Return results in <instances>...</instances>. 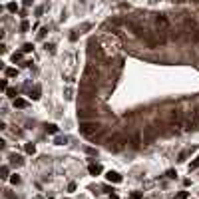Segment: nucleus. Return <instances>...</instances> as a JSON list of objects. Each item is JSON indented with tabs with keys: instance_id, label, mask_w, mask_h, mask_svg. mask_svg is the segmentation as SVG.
Returning <instances> with one entry per match:
<instances>
[{
	"instance_id": "nucleus-9",
	"label": "nucleus",
	"mask_w": 199,
	"mask_h": 199,
	"mask_svg": "<svg viewBox=\"0 0 199 199\" xmlns=\"http://www.w3.org/2000/svg\"><path fill=\"white\" fill-rule=\"evenodd\" d=\"M10 163H12V165H16V167H20L24 161H22V157H20V155L14 153V155H10Z\"/></svg>"
},
{
	"instance_id": "nucleus-20",
	"label": "nucleus",
	"mask_w": 199,
	"mask_h": 199,
	"mask_svg": "<svg viewBox=\"0 0 199 199\" xmlns=\"http://www.w3.org/2000/svg\"><path fill=\"white\" fill-rule=\"evenodd\" d=\"M187 195H189L187 191H181V193H177V195H175V199H187Z\"/></svg>"
},
{
	"instance_id": "nucleus-4",
	"label": "nucleus",
	"mask_w": 199,
	"mask_h": 199,
	"mask_svg": "<svg viewBox=\"0 0 199 199\" xmlns=\"http://www.w3.org/2000/svg\"><path fill=\"white\" fill-rule=\"evenodd\" d=\"M84 80H86L88 84L98 82V70H96L94 66H88V68H86V72H84Z\"/></svg>"
},
{
	"instance_id": "nucleus-16",
	"label": "nucleus",
	"mask_w": 199,
	"mask_h": 199,
	"mask_svg": "<svg viewBox=\"0 0 199 199\" xmlns=\"http://www.w3.org/2000/svg\"><path fill=\"white\" fill-rule=\"evenodd\" d=\"M56 143H58V145H66V143H68V137H66V135H64V137H62V135H58V137H56Z\"/></svg>"
},
{
	"instance_id": "nucleus-27",
	"label": "nucleus",
	"mask_w": 199,
	"mask_h": 199,
	"mask_svg": "<svg viewBox=\"0 0 199 199\" xmlns=\"http://www.w3.org/2000/svg\"><path fill=\"white\" fill-rule=\"evenodd\" d=\"M175 175H177V173L173 171V169H169V171H167V177H171V179H173V177H175Z\"/></svg>"
},
{
	"instance_id": "nucleus-3",
	"label": "nucleus",
	"mask_w": 199,
	"mask_h": 199,
	"mask_svg": "<svg viewBox=\"0 0 199 199\" xmlns=\"http://www.w3.org/2000/svg\"><path fill=\"white\" fill-rule=\"evenodd\" d=\"M155 30L157 32H169V20H167V16H163V14H157L155 16Z\"/></svg>"
},
{
	"instance_id": "nucleus-15",
	"label": "nucleus",
	"mask_w": 199,
	"mask_h": 199,
	"mask_svg": "<svg viewBox=\"0 0 199 199\" xmlns=\"http://www.w3.org/2000/svg\"><path fill=\"white\" fill-rule=\"evenodd\" d=\"M191 40H193V44H199V26L193 30V34H191Z\"/></svg>"
},
{
	"instance_id": "nucleus-12",
	"label": "nucleus",
	"mask_w": 199,
	"mask_h": 199,
	"mask_svg": "<svg viewBox=\"0 0 199 199\" xmlns=\"http://www.w3.org/2000/svg\"><path fill=\"white\" fill-rule=\"evenodd\" d=\"M46 132L56 135V133H58V125H54V124H48V125H46Z\"/></svg>"
},
{
	"instance_id": "nucleus-8",
	"label": "nucleus",
	"mask_w": 199,
	"mask_h": 199,
	"mask_svg": "<svg viewBox=\"0 0 199 199\" xmlns=\"http://www.w3.org/2000/svg\"><path fill=\"white\" fill-rule=\"evenodd\" d=\"M88 171H90L92 175H100L101 173V165L100 163H90V165H88Z\"/></svg>"
},
{
	"instance_id": "nucleus-1",
	"label": "nucleus",
	"mask_w": 199,
	"mask_h": 199,
	"mask_svg": "<svg viewBox=\"0 0 199 199\" xmlns=\"http://www.w3.org/2000/svg\"><path fill=\"white\" fill-rule=\"evenodd\" d=\"M125 143H128V137H125V135H112V137H108V141H105V149L117 153V151L124 149Z\"/></svg>"
},
{
	"instance_id": "nucleus-18",
	"label": "nucleus",
	"mask_w": 199,
	"mask_h": 199,
	"mask_svg": "<svg viewBox=\"0 0 199 199\" xmlns=\"http://www.w3.org/2000/svg\"><path fill=\"white\" fill-rule=\"evenodd\" d=\"M189 169H199V157H197V159H193V161L189 163Z\"/></svg>"
},
{
	"instance_id": "nucleus-11",
	"label": "nucleus",
	"mask_w": 199,
	"mask_h": 199,
	"mask_svg": "<svg viewBox=\"0 0 199 199\" xmlns=\"http://www.w3.org/2000/svg\"><path fill=\"white\" fill-rule=\"evenodd\" d=\"M6 10L8 12H18V4H16V2H8L6 4Z\"/></svg>"
},
{
	"instance_id": "nucleus-24",
	"label": "nucleus",
	"mask_w": 199,
	"mask_h": 199,
	"mask_svg": "<svg viewBox=\"0 0 199 199\" xmlns=\"http://www.w3.org/2000/svg\"><path fill=\"white\" fill-rule=\"evenodd\" d=\"M32 100H40V90H34V94H32Z\"/></svg>"
},
{
	"instance_id": "nucleus-21",
	"label": "nucleus",
	"mask_w": 199,
	"mask_h": 199,
	"mask_svg": "<svg viewBox=\"0 0 199 199\" xmlns=\"http://www.w3.org/2000/svg\"><path fill=\"white\" fill-rule=\"evenodd\" d=\"M28 28H30V24H28V22H26V20H24V22H22V24H20V30H22V32H26V30H28Z\"/></svg>"
},
{
	"instance_id": "nucleus-19",
	"label": "nucleus",
	"mask_w": 199,
	"mask_h": 199,
	"mask_svg": "<svg viewBox=\"0 0 199 199\" xmlns=\"http://www.w3.org/2000/svg\"><path fill=\"white\" fill-rule=\"evenodd\" d=\"M6 96H10V98H16V90H14V88H8V90H6Z\"/></svg>"
},
{
	"instance_id": "nucleus-7",
	"label": "nucleus",
	"mask_w": 199,
	"mask_h": 199,
	"mask_svg": "<svg viewBox=\"0 0 199 199\" xmlns=\"http://www.w3.org/2000/svg\"><path fill=\"white\" fill-rule=\"evenodd\" d=\"M78 116L82 117V121H84V117H88V116H96V112L92 108H82V109H78Z\"/></svg>"
},
{
	"instance_id": "nucleus-25",
	"label": "nucleus",
	"mask_w": 199,
	"mask_h": 199,
	"mask_svg": "<svg viewBox=\"0 0 199 199\" xmlns=\"http://www.w3.org/2000/svg\"><path fill=\"white\" fill-rule=\"evenodd\" d=\"M10 181L16 185V183H20V177H18V175H12V177H10Z\"/></svg>"
},
{
	"instance_id": "nucleus-10",
	"label": "nucleus",
	"mask_w": 199,
	"mask_h": 199,
	"mask_svg": "<svg viewBox=\"0 0 199 199\" xmlns=\"http://www.w3.org/2000/svg\"><path fill=\"white\" fill-rule=\"evenodd\" d=\"M26 105H28V101L24 100V98H14V108H20V109H22V108H26Z\"/></svg>"
},
{
	"instance_id": "nucleus-5",
	"label": "nucleus",
	"mask_w": 199,
	"mask_h": 199,
	"mask_svg": "<svg viewBox=\"0 0 199 199\" xmlns=\"http://www.w3.org/2000/svg\"><path fill=\"white\" fill-rule=\"evenodd\" d=\"M129 143H132L135 149H137V147L143 143V135L139 133V132H133V133H132V139H129Z\"/></svg>"
},
{
	"instance_id": "nucleus-23",
	"label": "nucleus",
	"mask_w": 199,
	"mask_h": 199,
	"mask_svg": "<svg viewBox=\"0 0 199 199\" xmlns=\"http://www.w3.org/2000/svg\"><path fill=\"white\" fill-rule=\"evenodd\" d=\"M20 58H22V54H20V52H16V54H12V60H14V62H18V60H20Z\"/></svg>"
},
{
	"instance_id": "nucleus-13",
	"label": "nucleus",
	"mask_w": 199,
	"mask_h": 199,
	"mask_svg": "<svg viewBox=\"0 0 199 199\" xmlns=\"http://www.w3.org/2000/svg\"><path fill=\"white\" fill-rule=\"evenodd\" d=\"M6 76L8 78H14V76H18V70L16 68H6Z\"/></svg>"
},
{
	"instance_id": "nucleus-26",
	"label": "nucleus",
	"mask_w": 199,
	"mask_h": 199,
	"mask_svg": "<svg viewBox=\"0 0 199 199\" xmlns=\"http://www.w3.org/2000/svg\"><path fill=\"white\" fill-rule=\"evenodd\" d=\"M132 199H141V193H139V191H133L132 193Z\"/></svg>"
},
{
	"instance_id": "nucleus-14",
	"label": "nucleus",
	"mask_w": 199,
	"mask_h": 199,
	"mask_svg": "<svg viewBox=\"0 0 199 199\" xmlns=\"http://www.w3.org/2000/svg\"><path fill=\"white\" fill-rule=\"evenodd\" d=\"M24 149H26V153H36V145H34V143H26Z\"/></svg>"
},
{
	"instance_id": "nucleus-28",
	"label": "nucleus",
	"mask_w": 199,
	"mask_h": 199,
	"mask_svg": "<svg viewBox=\"0 0 199 199\" xmlns=\"http://www.w3.org/2000/svg\"><path fill=\"white\" fill-rule=\"evenodd\" d=\"M109 199H120V197H117V195H112V197H109Z\"/></svg>"
},
{
	"instance_id": "nucleus-2",
	"label": "nucleus",
	"mask_w": 199,
	"mask_h": 199,
	"mask_svg": "<svg viewBox=\"0 0 199 199\" xmlns=\"http://www.w3.org/2000/svg\"><path fill=\"white\" fill-rule=\"evenodd\" d=\"M100 129H101L100 121H82L80 124V133L86 135V137H96L100 133Z\"/></svg>"
},
{
	"instance_id": "nucleus-17",
	"label": "nucleus",
	"mask_w": 199,
	"mask_h": 199,
	"mask_svg": "<svg viewBox=\"0 0 199 199\" xmlns=\"http://www.w3.org/2000/svg\"><path fill=\"white\" fill-rule=\"evenodd\" d=\"M32 50H34V46H32V44H24V46H22V52H24V54L32 52Z\"/></svg>"
},
{
	"instance_id": "nucleus-22",
	"label": "nucleus",
	"mask_w": 199,
	"mask_h": 199,
	"mask_svg": "<svg viewBox=\"0 0 199 199\" xmlns=\"http://www.w3.org/2000/svg\"><path fill=\"white\" fill-rule=\"evenodd\" d=\"M0 173H2V177L6 179V177H8V167H6V165H2V169H0Z\"/></svg>"
},
{
	"instance_id": "nucleus-6",
	"label": "nucleus",
	"mask_w": 199,
	"mask_h": 199,
	"mask_svg": "<svg viewBox=\"0 0 199 199\" xmlns=\"http://www.w3.org/2000/svg\"><path fill=\"white\" fill-rule=\"evenodd\" d=\"M105 179H108L109 183H120L121 175H120V173H116V171H108V173H105Z\"/></svg>"
}]
</instances>
